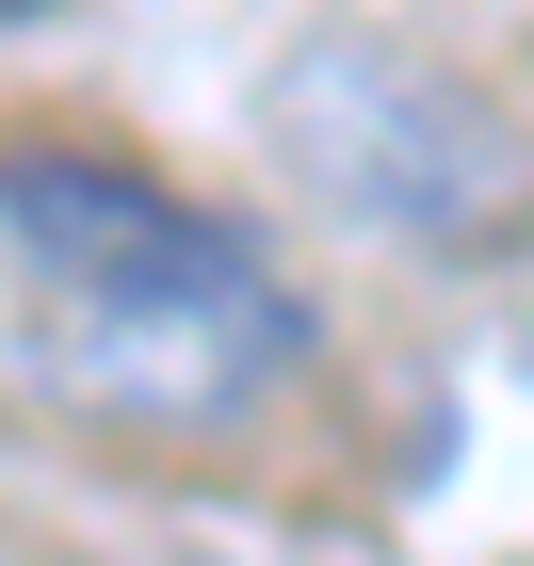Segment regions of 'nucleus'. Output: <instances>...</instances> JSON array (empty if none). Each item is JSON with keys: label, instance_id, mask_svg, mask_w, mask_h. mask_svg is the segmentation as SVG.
<instances>
[{"label": "nucleus", "instance_id": "f257e3e1", "mask_svg": "<svg viewBox=\"0 0 534 566\" xmlns=\"http://www.w3.org/2000/svg\"><path fill=\"white\" fill-rule=\"evenodd\" d=\"M0 243L33 260L49 373L130 405V421H243L260 389L308 373V292L275 275V243L211 195H163L146 163L17 146L0 163Z\"/></svg>", "mask_w": 534, "mask_h": 566}, {"label": "nucleus", "instance_id": "f03ea898", "mask_svg": "<svg viewBox=\"0 0 534 566\" xmlns=\"http://www.w3.org/2000/svg\"><path fill=\"white\" fill-rule=\"evenodd\" d=\"M275 146L324 211L389 227V243H486L519 211V130L453 65H405V49H308L275 82Z\"/></svg>", "mask_w": 534, "mask_h": 566}]
</instances>
